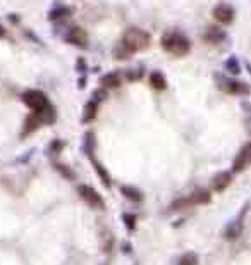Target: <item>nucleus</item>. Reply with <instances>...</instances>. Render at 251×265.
I'll use <instances>...</instances> for the list:
<instances>
[{"mask_svg": "<svg viewBox=\"0 0 251 265\" xmlns=\"http://www.w3.org/2000/svg\"><path fill=\"white\" fill-rule=\"evenodd\" d=\"M148 45H150V35L147 31L140 28H131L127 30L124 37H122V42L117 47L116 55L119 59H129L136 52L145 50Z\"/></svg>", "mask_w": 251, "mask_h": 265, "instance_id": "1", "label": "nucleus"}, {"mask_svg": "<svg viewBox=\"0 0 251 265\" xmlns=\"http://www.w3.org/2000/svg\"><path fill=\"white\" fill-rule=\"evenodd\" d=\"M21 98L33 112L43 114L45 119H47V124H52L55 121V110H53L52 103H50V100L43 92H40V90H28V92L22 93Z\"/></svg>", "mask_w": 251, "mask_h": 265, "instance_id": "2", "label": "nucleus"}, {"mask_svg": "<svg viewBox=\"0 0 251 265\" xmlns=\"http://www.w3.org/2000/svg\"><path fill=\"white\" fill-rule=\"evenodd\" d=\"M162 48L172 55H186L191 50V43L189 40L184 37L182 33H177V31H171V33H165L160 40Z\"/></svg>", "mask_w": 251, "mask_h": 265, "instance_id": "3", "label": "nucleus"}, {"mask_svg": "<svg viewBox=\"0 0 251 265\" xmlns=\"http://www.w3.org/2000/svg\"><path fill=\"white\" fill-rule=\"evenodd\" d=\"M212 201V191L207 188H196L194 191H191L186 198L176 200V203L172 205L174 209H189V207H202Z\"/></svg>", "mask_w": 251, "mask_h": 265, "instance_id": "4", "label": "nucleus"}, {"mask_svg": "<svg viewBox=\"0 0 251 265\" xmlns=\"http://www.w3.org/2000/svg\"><path fill=\"white\" fill-rule=\"evenodd\" d=\"M76 191L77 195H79V198L88 207H91V209H105L103 196L100 195L93 186H90V184H79V186L76 188Z\"/></svg>", "mask_w": 251, "mask_h": 265, "instance_id": "5", "label": "nucleus"}, {"mask_svg": "<svg viewBox=\"0 0 251 265\" xmlns=\"http://www.w3.org/2000/svg\"><path fill=\"white\" fill-rule=\"evenodd\" d=\"M243 231H244V215L239 214L237 217L231 219V221L226 224V227H224L222 231V236L226 238L227 241H236L241 238Z\"/></svg>", "mask_w": 251, "mask_h": 265, "instance_id": "6", "label": "nucleus"}, {"mask_svg": "<svg viewBox=\"0 0 251 265\" xmlns=\"http://www.w3.org/2000/svg\"><path fill=\"white\" fill-rule=\"evenodd\" d=\"M251 164V143L241 148L239 154L234 157V162H232V172H243V170Z\"/></svg>", "mask_w": 251, "mask_h": 265, "instance_id": "7", "label": "nucleus"}, {"mask_svg": "<svg viewBox=\"0 0 251 265\" xmlns=\"http://www.w3.org/2000/svg\"><path fill=\"white\" fill-rule=\"evenodd\" d=\"M47 124V119H45L43 114H40V112H33L31 115H28L24 121V126H22V138H26L28 134L35 133L36 129L40 128V126Z\"/></svg>", "mask_w": 251, "mask_h": 265, "instance_id": "8", "label": "nucleus"}, {"mask_svg": "<svg viewBox=\"0 0 251 265\" xmlns=\"http://www.w3.org/2000/svg\"><path fill=\"white\" fill-rule=\"evenodd\" d=\"M222 86L231 95H249L251 86L248 83L237 81V79H222Z\"/></svg>", "mask_w": 251, "mask_h": 265, "instance_id": "9", "label": "nucleus"}, {"mask_svg": "<svg viewBox=\"0 0 251 265\" xmlns=\"http://www.w3.org/2000/svg\"><path fill=\"white\" fill-rule=\"evenodd\" d=\"M213 19L222 22V24H231L234 21V9L229 4H218L213 9Z\"/></svg>", "mask_w": 251, "mask_h": 265, "instance_id": "10", "label": "nucleus"}, {"mask_svg": "<svg viewBox=\"0 0 251 265\" xmlns=\"http://www.w3.org/2000/svg\"><path fill=\"white\" fill-rule=\"evenodd\" d=\"M232 178H234V176H232V172H229V170H224V172L215 174V178L212 179V190L217 191V193L226 191L227 188L231 186Z\"/></svg>", "mask_w": 251, "mask_h": 265, "instance_id": "11", "label": "nucleus"}, {"mask_svg": "<svg viewBox=\"0 0 251 265\" xmlns=\"http://www.w3.org/2000/svg\"><path fill=\"white\" fill-rule=\"evenodd\" d=\"M66 40L72 45H77V47H85L88 43V37H86V31H83L77 26H72L66 31Z\"/></svg>", "mask_w": 251, "mask_h": 265, "instance_id": "12", "label": "nucleus"}, {"mask_svg": "<svg viewBox=\"0 0 251 265\" xmlns=\"http://www.w3.org/2000/svg\"><path fill=\"white\" fill-rule=\"evenodd\" d=\"M121 195L124 196L127 201L136 205H141L145 201V193L136 186H122L121 188Z\"/></svg>", "mask_w": 251, "mask_h": 265, "instance_id": "13", "label": "nucleus"}, {"mask_svg": "<svg viewBox=\"0 0 251 265\" xmlns=\"http://www.w3.org/2000/svg\"><path fill=\"white\" fill-rule=\"evenodd\" d=\"M226 31H224L222 28H217V26H210V28H207V31H205L203 38L207 40V42L217 45V43H222L224 40H226Z\"/></svg>", "mask_w": 251, "mask_h": 265, "instance_id": "14", "label": "nucleus"}, {"mask_svg": "<svg viewBox=\"0 0 251 265\" xmlns=\"http://www.w3.org/2000/svg\"><path fill=\"white\" fill-rule=\"evenodd\" d=\"M91 164H93V169H95V172H97L98 179L102 181V184L107 188V190H110L112 188V178H110V174L107 172V169H105L102 164H98L95 159H91Z\"/></svg>", "mask_w": 251, "mask_h": 265, "instance_id": "15", "label": "nucleus"}, {"mask_svg": "<svg viewBox=\"0 0 251 265\" xmlns=\"http://www.w3.org/2000/svg\"><path fill=\"white\" fill-rule=\"evenodd\" d=\"M98 105H100V103L95 102V100H90L88 103H86L85 109H83V123L90 124V123H93V121L97 119Z\"/></svg>", "mask_w": 251, "mask_h": 265, "instance_id": "16", "label": "nucleus"}, {"mask_svg": "<svg viewBox=\"0 0 251 265\" xmlns=\"http://www.w3.org/2000/svg\"><path fill=\"white\" fill-rule=\"evenodd\" d=\"M95 146H97V141H95V134L91 133V131L85 133L83 141H81V148H83V154H85V155H88L90 159H93Z\"/></svg>", "mask_w": 251, "mask_h": 265, "instance_id": "17", "label": "nucleus"}, {"mask_svg": "<svg viewBox=\"0 0 251 265\" xmlns=\"http://www.w3.org/2000/svg\"><path fill=\"white\" fill-rule=\"evenodd\" d=\"M122 83V78H121V73H108L105 74L102 78V86L105 90H114V88H119Z\"/></svg>", "mask_w": 251, "mask_h": 265, "instance_id": "18", "label": "nucleus"}, {"mask_svg": "<svg viewBox=\"0 0 251 265\" xmlns=\"http://www.w3.org/2000/svg\"><path fill=\"white\" fill-rule=\"evenodd\" d=\"M122 224H124V227L127 229L129 232H134L136 227H138V222H140V217L136 212H124L121 217Z\"/></svg>", "mask_w": 251, "mask_h": 265, "instance_id": "19", "label": "nucleus"}, {"mask_svg": "<svg viewBox=\"0 0 251 265\" xmlns=\"http://www.w3.org/2000/svg\"><path fill=\"white\" fill-rule=\"evenodd\" d=\"M150 84H152L157 92H163V90L167 88V79L160 71H153V73L150 74Z\"/></svg>", "mask_w": 251, "mask_h": 265, "instance_id": "20", "label": "nucleus"}, {"mask_svg": "<svg viewBox=\"0 0 251 265\" xmlns=\"http://www.w3.org/2000/svg\"><path fill=\"white\" fill-rule=\"evenodd\" d=\"M72 14V11L69 7H64V6H59V7H53L52 11H50V14H48V17L52 21H64L66 19V17H69Z\"/></svg>", "mask_w": 251, "mask_h": 265, "instance_id": "21", "label": "nucleus"}, {"mask_svg": "<svg viewBox=\"0 0 251 265\" xmlns=\"http://www.w3.org/2000/svg\"><path fill=\"white\" fill-rule=\"evenodd\" d=\"M176 265H198V255L193 253V251H188V253L181 255Z\"/></svg>", "mask_w": 251, "mask_h": 265, "instance_id": "22", "label": "nucleus"}, {"mask_svg": "<svg viewBox=\"0 0 251 265\" xmlns=\"http://www.w3.org/2000/svg\"><path fill=\"white\" fill-rule=\"evenodd\" d=\"M53 165H55V169L59 170V174H61L62 178H66L67 181H74L76 179V172L71 167H67V165L64 164H53Z\"/></svg>", "mask_w": 251, "mask_h": 265, "instance_id": "23", "label": "nucleus"}, {"mask_svg": "<svg viewBox=\"0 0 251 265\" xmlns=\"http://www.w3.org/2000/svg\"><path fill=\"white\" fill-rule=\"evenodd\" d=\"M226 69L229 71L232 76H237L241 73V66H239V61L236 59V57H231V59H227L226 62Z\"/></svg>", "mask_w": 251, "mask_h": 265, "instance_id": "24", "label": "nucleus"}, {"mask_svg": "<svg viewBox=\"0 0 251 265\" xmlns=\"http://www.w3.org/2000/svg\"><path fill=\"white\" fill-rule=\"evenodd\" d=\"M141 76H143V69H131L126 73V78L131 79V81H136V79H141Z\"/></svg>", "mask_w": 251, "mask_h": 265, "instance_id": "25", "label": "nucleus"}, {"mask_svg": "<svg viewBox=\"0 0 251 265\" xmlns=\"http://www.w3.org/2000/svg\"><path fill=\"white\" fill-rule=\"evenodd\" d=\"M105 98H107V92H105V88H100V90H95V93H93V97H91V100H95V102H103Z\"/></svg>", "mask_w": 251, "mask_h": 265, "instance_id": "26", "label": "nucleus"}, {"mask_svg": "<svg viewBox=\"0 0 251 265\" xmlns=\"http://www.w3.org/2000/svg\"><path fill=\"white\" fill-rule=\"evenodd\" d=\"M64 145H66V143H64L62 140H53L52 143H50V148H48L50 154H53V152H61Z\"/></svg>", "mask_w": 251, "mask_h": 265, "instance_id": "27", "label": "nucleus"}, {"mask_svg": "<svg viewBox=\"0 0 251 265\" xmlns=\"http://www.w3.org/2000/svg\"><path fill=\"white\" fill-rule=\"evenodd\" d=\"M4 35H6V30H4V28H2V26H0V38H2V37H4Z\"/></svg>", "mask_w": 251, "mask_h": 265, "instance_id": "28", "label": "nucleus"}]
</instances>
